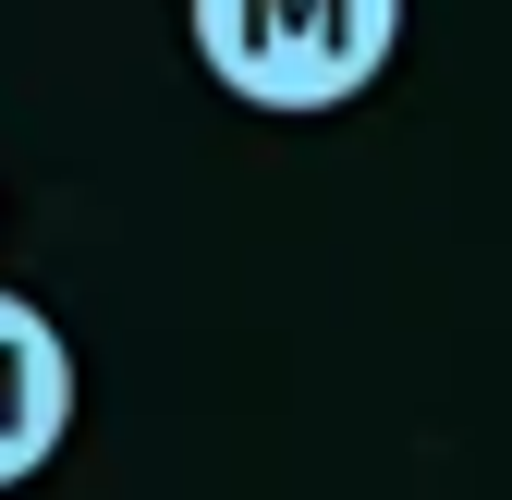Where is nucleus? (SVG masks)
Segmentation results:
<instances>
[{"label":"nucleus","instance_id":"obj_1","mask_svg":"<svg viewBox=\"0 0 512 500\" xmlns=\"http://www.w3.org/2000/svg\"><path fill=\"white\" fill-rule=\"evenodd\" d=\"M208 86L244 110H354L403 49V0H183Z\"/></svg>","mask_w":512,"mask_h":500},{"label":"nucleus","instance_id":"obj_2","mask_svg":"<svg viewBox=\"0 0 512 500\" xmlns=\"http://www.w3.org/2000/svg\"><path fill=\"white\" fill-rule=\"evenodd\" d=\"M61 440H74V342H61L49 305L0 281V488L49 476Z\"/></svg>","mask_w":512,"mask_h":500}]
</instances>
